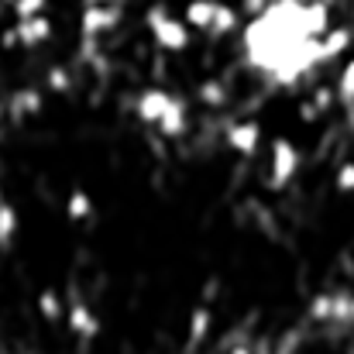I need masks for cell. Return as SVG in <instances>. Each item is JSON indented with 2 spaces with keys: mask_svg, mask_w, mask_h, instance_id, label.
<instances>
[{
  "mask_svg": "<svg viewBox=\"0 0 354 354\" xmlns=\"http://www.w3.org/2000/svg\"><path fill=\"white\" fill-rule=\"evenodd\" d=\"M66 327L80 337V341H93L100 334V317L83 303V299H73L69 310H66Z\"/></svg>",
  "mask_w": 354,
  "mask_h": 354,
  "instance_id": "7",
  "label": "cell"
},
{
  "mask_svg": "<svg viewBox=\"0 0 354 354\" xmlns=\"http://www.w3.org/2000/svg\"><path fill=\"white\" fill-rule=\"evenodd\" d=\"M334 186H337V193H354V162H341L337 165V172H334Z\"/></svg>",
  "mask_w": 354,
  "mask_h": 354,
  "instance_id": "19",
  "label": "cell"
},
{
  "mask_svg": "<svg viewBox=\"0 0 354 354\" xmlns=\"http://www.w3.org/2000/svg\"><path fill=\"white\" fill-rule=\"evenodd\" d=\"M10 114L14 118H35V114H41V107H45V97H41V90H17L14 97H10Z\"/></svg>",
  "mask_w": 354,
  "mask_h": 354,
  "instance_id": "10",
  "label": "cell"
},
{
  "mask_svg": "<svg viewBox=\"0 0 354 354\" xmlns=\"http://www.w3.org/2000/svg\"><path fill=\"white\" fill-rule=\"evenodd\" d=\"M299 165H303L299 148H296L289 138H275L272 148H268V186H272V189H286V186L296 179Z\"/></svg>",
  "mask_w": 354,
  "mask_h": 354,
  "instance_id": "2",
  "label": "cell"
},
{
  "mask_svg": "<svg viewBox=\"0 0 354 354\" xmlns=\"http://www.w3.org/2000/svg\"><path fill=\"white\" fill-rule=\"evenodd\" d=\"M45 7H48V0H14V3H10V10H14V17H17V21H21V17L45 14Z\"/></svg>",
  "mask_w": 354,
  "mask_h": 354,
  "instance_id": "20",
  "label": "cell"
},
{
  "mask_svg": "<svg viewBox=\"0 0 354 354\" xmlns=\"http://www.w3.org/2000/svg\"><path fill=\"white\" fill-rule=\"evenodd\" d=\"M176 107H183V100H179L176 93L162 90V86H148V90H141V93L134 97V114H138L141 124H148V127H158Z\"/></svg>",
  "mask_w": 354,
  "mask_h": 354,
  "instance_id": "3",
  "label": "cell"
},
{
  "mask_svg": "<svg viewBox=\"0 0 354 354\" xmlns=\"http://www.w3.org/2000/svg\"><path fill=\"white\" fill-rule=\"evenodd\" d=\"M196 97L207 107H224L227 104V86H224V80H207V83L196 86Z\"/></svg>",
  "mask_w": 354,
  "mask_h": 354,
  "instance_id": "14",
  "label": "cell"
},
{
  "mask_svg": "<svg viewBox=\"0 0 354 354\" xmlns=\"http://www.w3.org/2000/svg\"><path fill=\"white\" fill-rule=\"evenodd\" d=\"M118 21L120 7H114V3H86L83 17H80V31H83V38H100V35L114 31Z\"/></svg>",
  "mask_w": 354,
  "mask_h": 354,
  "instance_id": "6",
  "label": "cell"
},
{
  "mask_svg": "<svg viewBox=\"0 0 354 354\" xmlns=\"http://www.w3.org/2000/svg\"><path fill=\"white\" fill-rule=\"evenodd\" d=\"M66 217H69L73 224H83V221L93 217V196H90L83 186H76V189L66 196Z\"/></svg>",
  "mask_w": 354,
  "mask_h": 354,
  "instance_id": "11",
  "label": "cell"
},
{
  "mask_svg": "<svg viewBox=\"0 0 354 354\" xmlns=\"http://www.w3.org/2000/svg\"><path fill=\"white\" fill-rule=\"evenodd\" d=\"M237 28V10L231 3H221L217 7V17H214V28H210V35H231Z\"/></svg>",
  "mask_w": 354,
  "mask_h": 354,
  "instance_id": "18",
  "label": "cell"
},
{
  "mask_svg": "<svg viewBox=\"0 0 354 354\" xmlns=\"http://www.w3.org/2000/svg\"><path fill=\"white\" fill-rule=\"evenodd\" d=\"M145 28H148L151 41H155L162 52H186L189 41H193L189 24L179 21V17H172L169 7H162V3L148 7V14H145Z\"/></svg>",
  "mask_w": 354,
  "mask_h": 354,
  "instance_id": "1",
  "label": "cell"
},
{
  "mask_svg": "<svg viewBox=\"0 0 354 354\" xmlns=\"http://www.w3.org/2000/svg\"><path fill=\"white\" fill-rule=\"evenodd\" d=\"M45 86H48L52 93H69V90H73V73H69L66 66H52L48 76H45Z\"/></svg>",
  "mask_w": 354,
  "mask_h": 354,
  "instance_id": "17",
  "label": "cell"
},
{
  "mask_svg": "<svg viewBox=\"0 0 354 354\" xmlns=\"http://www.w3.org/2000/svg\"><path fill=\"white\" fill-rule=\"evenodd\" d=\"M217 7H221V0H189V3H186V10H183V21H186L189 28H196V31H207V35H210L214 17H217Z\"/></svg>",
  "mask_w": 354,
  "mask_h": 354,
  "instance_id": "8",
  "label": "cell"
},
{
  "mask_svg": "<svg viewBox=\"0 0 354 354\" xmlns=\"http://www.w3.org/2000/svg\"><path fill=\"white\" fill-rule=\"evenodd\" d=\"M38 313H41V320H48V324H59V320L66 317L62 296H59L55 289H41V292H38Z\"/></svg>",
  "mask_w": 354,
  "mask_h": 354,
  "instance_id": "13",
  "label": "cell"
},
{
  "mask_svg": "<svg viewBox=\"0 0 354 354\" xmlns=\"http://www.w3.org/2000/svg\"><path fill=\"white\" fill-rule=\"evenodd\" d=\"M351 41H354L351 28H330V31L320 38V59H324V62L341 59V55L351 48Z\"/></svg>",
  "mask_w": 354,
  "mask_h": 354,
  "instance_id": "9",
  "label": "cell"
},
{
  "mask_svg": "<svg viewBox=\"0 0 354 354\" xmlns=\"http://www.w3.org/2000/svg\"><path fill=\"white\" fill-rule=\"evenodd\" d=\"M210 324H214V313L207 306H196L189 313V327H186V341L189 344H203V337L210 334Z\"/></svg>",
  "mask_w": 354,
  "mask_h": 354,
  "instance_id": "12",
  "label": "cell"
},
{
  "mask_svg": "<svg viewBox=\"0 0 354 354\" xmlns=\"http://www.w3.org/2000/svg\"><path fill=\"white\" fill-rule=\"evenodd\" d=\"M334 90H337V104L354 107V59H348V62H344V69H341V76H337Z\"/></svg>",
  "mask_w": 354,
  "mask_h": 354,
  "instance_id": "16",
  "label": "cell"
},
{
  "mask_svg": "<svg viewBox=\"0 0 354 354\" xmlns=\"http://www.w3.org/2000/svg\"><path fill=\"white\" fill-rule=\"evenodd\" d=\"M17 227H21L17 210H14L10 203H3V200H0V248H10V244H14Z\"/></svg>",
  "mask_w": 354,
  "mask_h": 354,
  "instance_id": "15",
  "label": "cell"
},
{
  "mask_svg": "<svg viewBox=\"0 0 354 354\" xmlns=\"http://www.w3.org/2000/svg\"><path fill=\"white\" fill-rule=\"evenodd\" d=\"M3 3H14V0H3Z\"/></svg>",
  "mask_w": 354,
  "mask_h": 354,
  "instance_id": "22",
  "label": "cell"
},
{
  "mask_svg": "<svg viewBox=\"0 0 354 354\" xmlns=\"http://www.w3.org/2000/svg\"><path fill=\"white\" fill-rule=\"evenodd\" d=\"M224 141H227V148H231L234 155L251 158V155H258V148H261V124L251 118L231 120V124L224 127Z\"/></svg>",
  "mask_w": 354,
  "mask_h": 354,
  "instance_id": "5",
  "label": "cell"
},
{
  "mask_svg": "<svg viewBox=\"0 0 354 354\" xmlns=\"http://www.w3.org/2000/svg\"><path fill=\"white\" fill-rule=\"evenodd\" d=\"M52 38V21L48 14H35V17H21L14 21V28H7L0 35L3 45H21V48H38Z\"/></svg>",
  "mask_w": 354,
  "mask_h": 354,
  "instance_id": "4",
  "label": "cell"
},
{
  "mask_svg": "<svg viewBox=\"0 0 354 354\" xmlns=\"http://www.w3.org/2000/svg\"><path fill=\"white\" fill-rule=\"evenodd\" d=\"M83 3H107V0H83Z\"/></svg>",
  "mask_w": 354,
  "mask_h": 354,
  "instance_id": "21",
  "label": "cell"
}]
</instances>
